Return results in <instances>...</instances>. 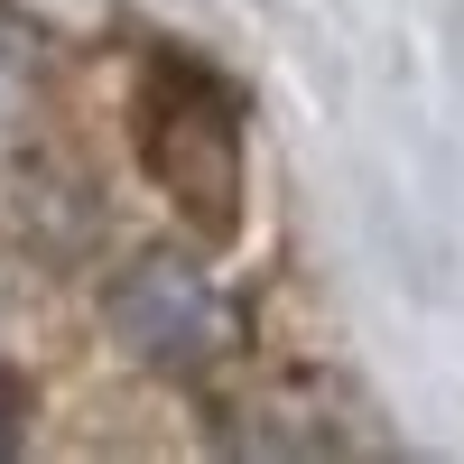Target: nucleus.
Here are the masks:
<instances>
[{
  "instance_id": "nucleus-1",
  "label": "nucleus",
  "mask_w": 464,
  "mask_h": 464,
  "mask_svg": "<svg viewBox=\"0 0 464 464\" xmlns=\"http://www.w3.org/2000/svg\"><path fill=\"white\" fill-rule=\"evenodd\" d=\"M130 121H140V168L177 205V223L196 242H232L242 232V102L196 56H149Z\"/></svg>"
},
{
  "instance_id": "nucleus-2",
  "label": "nucleus",
  "mask_w": 464,
  "mask_h": 464,
  "mask_svg": "<svg viewBox=\"0 0 464 464\" xmlns=\"http://www.w3.org/2000/svg\"><path fill=\"white\" fill-rule=\"evenodd\" d=\"M102 325L159 381H214L232 353H242V306H232V288L205 260H186V251H140L121 279H111Z\"/></svg>"
},
{
  "instance_id": "nucleus-3",
  "label": "nucleus",
  "mask_w": 464,
  "mask_h": 464,
  "mask_svg": "<svg viewBox=\"0 0 464 464\" xmlns=\"http://www.w3.org/2000/svg\"><path fill=\"white\" fill-rule=\"evenodd\" d=\"M37 84H47L37 37H28L19 19H0V121H28V111H37Z\"/></svg>"
},
{
  "instance_id": "nucleus-4",
  "label": "nucleus",
  "mask_w": 464,
  "mask_h": 464,
  "mask_svg": "<svg viewBox=\"0 0 464 464\" xmlns=\"http://www.w3.org/2000/svg\"><path fill=\"white\" fill-rule=\"evenodd\" d=\"M0 446H10V391H0Z\"/></svg>"
}]
</instances>
